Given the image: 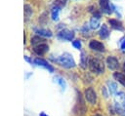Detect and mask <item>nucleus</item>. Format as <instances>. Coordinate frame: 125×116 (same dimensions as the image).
<instances>
[{"label":"nucleus","instance_id":"obj_19","mask_svg":"<svg viewBox=\"0 0 125 116\" xmlns=\"http://www.w3.org/2000/svg\"><path fill=\"white\" fill-rule=\"evenodd\" d=\"M61 7L57 6L55 4L52 5L51 7V11H50V15H51V19L53 21H59L60 19V13H61Z\"/></svg>","mask_w":125,"mask_h":116},{"label":"nucleus","instance_id":"obj_8","mask_svg":"<svg viewBox=\"0 0 125 116\" xmlns=\"http://www.w3.org/2000/svg\"><path fill=\"white\" fill-rule=\"evenodd\" d=\"M56 37L58 40L62 41V42H72L75 39V33L73 30H70L68 28H63L61 29L57 32Z\"/></svg>","mask_w":125,"mask_h":116},{"label":"nucleus","instance_id":"obj_28","mask_svg":"<svg viewBox=\"0 0 125 116\" xmlns=\"http://www.w3.org/2000/svg\"><path fill=\"white\" fill-rule=\"evenodd\" d=\"M91 116H105L103 112H95V113H93Z\"/></svg>","mask_w":125,"mask_h":116},{"label":"nucleus","instance_id":"obj_5","mask_svg":"<svg viewBox=\"0 0 125 116\" xmlns=\"http://www.w3.org/2000/svg\"><path fill=\"white\" fill-rule=\"evenodd\" d=\"M86 100L79 91H76V102L74 106V113L78 116H84L87 113V105Z\"/></svg>","mask_w":125,"mask_h":116},{"label":"nucleus","instance_id":"obj_11","mask_svg":"<svg viewBox=\"0 0 125 116\" xmlns=\"http://www.w3.org/2000/svg\"><path fill=\"white\" fill-rule=\"evenodd\" d=\"M33 61H34V65L43 67V68H45L46 70H48V72H50V73H54V72H55V67H54L48 60H46L45 58L38 57V58H33Z\"/></svg>","mask_w":125,"mask_h":116},{"label":"nucleus","instance_id":"obj_2","mask_svg":"<svg viewBox=\"0 0 125 116\" xmlns=\"http://www.w3.org/2000/svg\"><path fill=\"white\" fill-rule=\"evenodd\" d=\"M89 70L95 76H102L105 73L106 66L104 60L100 56H92L90 57L89 61Z\"/></svg>","mask_w":125,"mask_h":116},{"label":"nucleus","instance_id":"obj_30","mask_svg":"<svg viewBox=\"0 0 125 116\" xmlns=\"http://www.w3.org/2000/svg\"><path fill=\"white\" fill-rule=\"evenodd\" d=\"M39 116H49V115H47L45 112H41V113L39 114Z\"/></svg>","mask_w":125,"mask_h":116},{"label":"nucleus","instance_id":"obj_21","mask_svg":"<svg viewBox=\"0 0 125 116\" xmlns=\"http://www.w3.org/2000/svg\"><path fill=\"white\" fill-rule=\"evenodd\" d=\"M44 42H46V39L45 38H42V37H40V36H38L36 34H34L30 38V44H31L32 47L37 46V45H39L41 43H44Z\"/></svg>","mask_w":125,"mask_h":116},{"label":"nucleus","instance_id":"obj_24","mask_svg":"<svg viewBox=\"0 0 125 116\" xmlns=\"http://www.w3.org/2000/svg\"><path fill=\"white\" fill-rule=\"evenodd\" d=\"M71 45H72V47H73L74 49L79 50V51H82V41H81V39H79V38L74 39V40L71 42Z\"/></svg>","mask_w":125,"mask_h":116},{"label":"nucleus","instance_id":"obj_4","mask_svg":"<svg viewBox=\"0 0 125 116\" xmlns=\"http://www.w3.org/2000/svg\"><path fill=\"white\" fill-rule=\"evenodd\" d=\"M83 97L86 102L91 106H96L99 103V95L93 86H87L83 90Z\"/></svg>","mask_w":125,"mask_h":116},{"label":"nucleus","instance_id":"obj_27","mask_svg":"<svg viewBox=\"0 0 125 116\" xmlns=\"http://www.w3.org/2000/svg\"><path fill=\"white\" fill-rule=\"evenodd\" d=\"M23 58H24L25 61H27V62L30 63L31 65H34V61H33V58H30V57H28V56H24Z\"/></svg>","mask_w":125,"mask_h":116},{"label":"nucleus","instance_id":"obj_25","mask_svg":"<svg viewBox=\"0 0 125 116\" xmlns=\"http://www.w3.org/2000/svg\"><path fill=\"white\" fill-rule=\"evenodd\" d=\"M118 44H119V51L122 53H125V35H123L119 39Z\"/></svg>","mask_w":125,"mask_h":116},{"label":"nucleus","instance_id":"obj_12","mask_svg":"<svg viewBox=\"0 0 125 116\" xmlns=\"http://www.w3.org/2000/svg\"><path fill=\"white\" fill-rule=\"evenodd\" d=\"M104 85L106 86L108 92H109V95L110 97H112L118 91H119V84L111 77V78H108V79H105V82H104Z\"/></svg>","mask_w":125,"mask_h":116},{"label":"nucleus","instance_id":"obj_29","mask_svg":"<svg viewBox=\"0 0 125 116\" xmlns=\"http://www.w3.org/2000/svg\"><path fill=\"white\" fill-rule=\"evenodd\" d=\"M121 70H122V71L125 73V59H124V60L121 62Z\"/></svg>","mask_w":125,"mask_h":116},{"label":"nucleus","instance_id":"obj_17","mask_svg":"<svg viewBox=\"0 0 125 116\" xmlns=\"http://www.w3.org/2000/svg\"><path fill=\"white\" fill-rule=\"evenodd\" d=\"M111 77H112L119 85H121L123 88H125V73H124L122 70H117V71L112 72Z\"/></svg>","mask_w":125,"mask_h":116},{"label":"nucleus","instance_id":"obj_22","mask_svg":"<svg viewBox=\"0 0 125 116\" xmlns=\"http://www.w3.org/2000/svg\"><path fill=\"white\" fill-rule=\"evenodd\" d=\"M100 93H101L102 97L104 99H105V100H107V99H109V97H111L110 95H109V92H108V90H107V88H106V86L104 84L101 85V87H100Z\"/></svg>","mask_w":125,"mask_h":116},{"label":"nucleus","instance_id":"obj_16","mask_svg":"<svg viewBox=\"0 0 125 116\" xmlns=\"http://www.w3.org/2000/svg\"><path fill=\"white\" fill-rule=\"evenodd\" d=\"M33 31L36 35L42 37V38H51L53 37V32L49 28H44V27H34Z\"/></svg>","mask_w":125,"mask_h":116},{"label":"nucleus","instance_id":"obj_18","mask_svg":"<svg viewBox=\"0 0 125 116\" xmlns=\"http://www.w3.org/2000/svg\"><path fill=\"white\" fill-rule=\"evenodd\" d=\"M88 22V25L90 27V29L92 31H95V30H99L101 25H102V22H101V19H98L96 17H91L89 19V20L87 21Z\"/></svg>","mask_w":125,"mask_h":116},{"label":"nucleus","instance_id":"obj_23","mask_svg":"<svg viewBox=\"0 0 125 116\" xmlns=\"http://www.w3.org/2000/svg\"><path fill=\"white\" fill-rule=\"evenodd\" d=\"M91 31H92V30L90 29V27H89L87 21L80 27V33H81L83 36H85V37H90V35H91Z\"/></svg>","mask_w":125,"mask_h":116},{"label":"nucleus","instance_id":"obj_9","mask_svg":"<svg viewBox=\"0 0 125 116\" xmlns=\"http://www.w3.org/2000/svg\"><path fill=\"white\" fill-rule=\"evenodd\" d=\"M111 5H112V3L110 2V0H98L99 9L102 12V14H104V15L110 16L113 14Z\"/></svg>","mask_w":125,"mask_h":116},{"label":"nucleus","instance_id":"obj_10","mask_svg":"<svg viewBox=\"0 0 125 116\" xmlns=\"http://www.w3.org/2000/svg\"><path fill=\"white\" fill-rule=\"evenodd\" d=\"M106 21H107V24L110 27V29H113V30H116V31H121V32L125 31V26L119 19L108 18Z\"/></svg>","mask_w":125,"mask_h":116},{"label":"nucleus","instance_id":"obj_26","mask_svg":"<svg viewBox=\"0 0 125 116\" xmlns=\"http://www.w3.org/2000/svg\"><path fill=\"white\" fill-rule=\"evenodd\" d=\"M32 14V10H31V8H30V6L29 5H24V16H25V18L26 19H29V17H30V15Z\"/></svg>","mask_w":125,"mask_h":116},{"label":"nucleus","instance_id":"obj_15","mask_svg":"<svg viewBox=\"0 0 125 116\" xmlns=\"http://www.w3.org/2000/svg\"><path fill=\"white\" fill-rule=\"evenodd\" d=\"M89 61H90V56L88 55L87 52L82 50L79 56V66L83 70H85L89 67Z\"/></svg>","mask_w":125,"mask_h":116},{"label":"nucleus","instance_id":"obj_1","mask_svg":"<svg viewBox=\"0 0 125 116\" xmlns=\"http://www.w3.org/2000/svg\"><path fill=\"white\" fill-rule=\"evenodd\" d=\"M50 59L53 62L59 64L60 66H62V68H65V69H72V68L76 67L75 59H74L73 56L68 52H63L61 55H59L57 58H52V56H50Z\"/></svg>","mask_w":125,"mask_h":116},{"label":"nucleus","instance_id":"obj_20","mask_svg":"<svg viewBox=\"0 0 125 116\" xmlns=\"http://www.w3.org/2000/svg\"><path fill=\"white\" fill-rule=\"evenodd\" d=\"M54 82H56L60 86V88H61V90L62 92L65 91V89H66V82H65L63 77H62L61 75H56L54 77Z\"/></svg>","mask_w":125,"mask_h":116},{"label":"nucleus","instance_id":"obj_3","mask_svg":"<svg viewBox=\"0 0 125 116\" xmlns=\"http://www.w3.org/2000/svg\"><path fill=\"white\" fill-rule=\"evenodd\" d=\"M112 105L116 116H125V90H119L112 97Z\"/></svg>","mask_w":125,"mask_h":116},{"label":"nucleus","instance_id":"obj_6","mask_svg":"<svg viewBox=\"0 0 125 116\" xmlns=\"http://www.w3.org/2000/svg\"><path fill=\"white\" fill-rule=\"evenodd\" d=\"M104 62H105L106 68L109 71L114 72V71H117V70H119L121 68L120 59L116 55H113V54L107 55L105 57V58H104Z\"/></svg>","mask_w":125,"mask_h":116},{"label":"nucleus","instance_id":"obj_14","mask_svg":"<svg viewBox=\"0 0 125 116\" xmlns=\"http://www.w3.org/2000/svg\"><path fill=\"white\" fill-rule=\"evenodd\" d=\"M49 49H50V46L48 45L47 42L41 43V44H39V45H37V46H34V47L32 48L34 54H36L38 57H41V56L47 54V53L49 52Z\"/></svg>","mask_w":125,"mask_h":116},{"label":"nucleus","instance_id":"obj_7","mask_svg":"<svg viewBox=\"0 0 125 116\" xmlns=\"http://www.w3.org/2000/svg\"><path fill=\"white\" fill-rule=\"evenodd\" d=\"M88 48L96 54H104L106 52L105 45L99 39H90L88 42Z\"/></svg>","mask_w":125,"mask_h":116},{"label":"nucleus","instance_id":"obj_13","mask_svg":"<svg viewBox=\"0 0 125 116\" xmlns=\"http://www.w3.org/2000/svg\"><path fill=\"white\" fill-rule=\"evenodd\" d=\"M98 36L101 40H106L110 36V27L107 23H102L100 29L98 30Z\"/></svg>","mask_w":125,"mask_h":116}]
</instances>
